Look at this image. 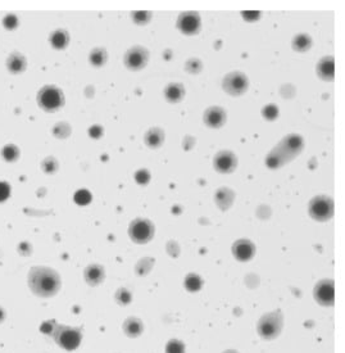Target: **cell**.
I'll list each match as a JSON object with an SVG mask.
<instances>
[{
	"mask_svg": "<svg viewBox=\"0 0 345 353\" xmlns=\"http://www.w3.org/2000/svg\"><path fill=\"white\" fill-rule=\"evenodd\" d=\"M29 288L35 295L41 298H50L59 292L62 279L54 269L47 266H34L27 276Z\"/></svg>",
	"mask_w": 345,
	"mask_h": 353,
	"instance_id": "6da1fadb",
	"label": "cell"
},
{
	"mask_svg": "<svg viewBox=\"0 0 345 353\" xmlns=\"http://www.w3.org/2000/svg\"><path fill=\"white\" fill-rule=\"evenodd\" d=\"M304 148L303 137L298 134H290L285 136L279 145L272 149V152L266 157V164L270 168L276 169L290 162L291 159L300 154Z\"/></svg>",
	"mask_w": 345,
	"mask_h": 353,
	"instance_id": "7a4b0ae2",
	"label": "cell"
},
{
	"mask_svg": "<svg viewBox=\"0 0 345 353\" xmlns=\"http://www.w3.org/2000/svg\"><path fill=\"white\" fill-rule=\"evenodd\" d=\"M282 325H284V316L281 311H273L259 318L257 324V331L261 338L266 340H272L280 335Z\"/></svg>",
	"mask_w": 345,
	"mask_h": 353,
	"instance_id": "3957f363",
	"label": "cell"
},
{
	"mask_svg": "<svg viewBox=\"0 0 345 353\" xmlns=\"http://www.w3.org/2000/svg\"><path fill=\"white\" fill-rule=\"evenodd\" d=\"M52 336L55 343L66 350H75L79 348L82 339L81 330L77 327H71L67 325H55Z\"/></svg>",
	"mask_w": 345,
	"mask_h": 353,
	"instance_id": "277c9868",
	"label": "cell"
},
{
	"mask_svg": "<svg viewBox=\"0 0 345 353\" xmlns=\"http://www.w3.org/2000/svg\"><path fill=\"white\" fill-rule=\"evenodd\" d=\"M38 104L45 112H55L64 105V94L54 85H47L39 90Z\"/></svg>",
	"mask_w": 345,
	"mask_h": 353,
	"instance_id": "5b68a950",
	"label": "cell"
},
{
	"mask_svg": "<svg viewBox=\"0 0 345 353\" xmlns=\"http://www.w3.org/2000/svg\"><path fill=\"white\" fill-rule=\"evenodd\" d=\"M308 213L316 221H328L333 216V201L327 196L314 197L308 205Z\"/></svg>",
	"mask_w": 345,
	"mask_h": 353,
	"instance_id": "8992f818",
	"label": "cell"
},
{
	"mask_svg": "<svg viewBox=\"0 0 345 353\" xmlns=\"http://www.w3.org/2000/svg\"><path fill=\"white\" fill-rule=\"evenodd\" d=\"M155 233L153 222L148 219L133 220L128 226V237L136 244H146L150 242Z\"/></svg>",
	"mask_w": 345,
	"mask_h": 353,
	"instance_id": "52a82bcc",
	"label": "cell"
},
{
	"mask_svg": "<svg viewBox=\"0 0 345 353\" xmlns=\"http://www.w3.org/2000/svg\"><path fill=\"white\" fill-rule=\"evenodd\" d=\"M222 88L229 95L240 96L249 88V80L245 73L240 72V71H234L225 76L224 81H222Z\"/></svg>",
	"mask_w": 345,
	"mask_h": 353,
	"instance_id": "ba28073f",
	"label": "cell"
},
{
	"mask_svg": "<svg viewBox=\"0 0 345 353\" xmlns=\"http://www.w3.org/2000/svg\"><path fill=\"white\" fill-rule=\"evenodd\" d=\"M149 52L145 48L135 45L130 48L123 56V63L131 71H139L148 64Z\"/></svg>",
	"mask_w": 345,
	"mask_h": 353,
	"instance_id": "9c48e42d",
	"label": "cell"
},
{
	"mask_svg": "<svg viewBox=\"0 0 345 353\" xmlns=\"http://www.w3.org/2000/svg\"><path fill=\"white\" fill-rule=\"evenodd\" d=\"M313 297L321 306H332L335 301V285L331 279H325L316 284L313 289Z\"/></svg>",
	"mask_w": 345,
	"mask_h": 353,
	"instance_id": "30bf717a",
	"label": "cell"
},
{
	"mask_svg": "<svg viewBox=\"0 0 345 353\" xmlns=\"http://www.w3.org/2000/svg\"><path fill=\"white\" fill-rule=\"evenodd\" d=\"M202 26L200 16L197 12H184L177 20V29L185 35H195Z\"/></svg>",
	"mask_w": 345,
	"mask_h": 353,
	"instance_id": "8fae6325",
	"label": "cell"
},
{
	"mask_svg": "<svg viewBox=\"0 0 345 353\" xmlns=\"http://www.w3.org/2000/svg\"><path fill=\"white\" fill-rule=\"evenodd\" d=\"M213 166L216 171L221 173L234 172L238 167V157L230 150H222L216 154Z\"/></svg>",
	"mask_w": 345,
	"mask_h": 353,
	"instance_id": "7c38bea8",
	"label": "cell"
},
{
	"mask_svg": "<svg viewBox=\"0 0 345 353\" xmlns=\"http://www.w3.org/2000/svg\"><path fill=\"white\" fill-rule=\"evenodd\" d=\"M203 121L208 127L211 128H220L226 123L227 113L222 107L218 105H212L204 112Z\"/></svg>",
	"mask_w": 345,
	"mask_h": 353,
	"instance_id": "4fadbf2b",
	"label": "cell"
},
{
	"mask_svg": "<svg viewBox=\"0 0 345 353\" xmlns=\"http://www.w3.org/2000/svg\"><path fill=\"white\" fill-rule=\"evenodd\" d=\"M232 254L240 262H248L254 257L255 245L249 239H239L232 244Z\"/></svg>",
	"mask_w": 345,
	"mask_h": 353,
	"instance_id": "5bb4252c",
	"label": "cell"
},
{
	"mask_svg": "<svg viewBox=\"0 0 345 353\" xmlns=\"http://www.w3.org/2000/svg\"><path fill=\"white\" fill-rule=\"evenodd\" d=\"M84 279L89 285L96 286L99 284H102L105 279V271L104 267L100 265H89L84 271Z\"/></svg>",
	"mask_w": 345,
	"mask_h": 353,
	"instance_id": "9a60e30c",
	"label": "cell"
},
{
	"mask_svg": "<svg viewBox=\"0 0 345 353\" xmlns=\"http://www.w3.org/2000/svg\"><path fill=\"white\" fill-rule=\"evenodd\" d=\"M317 75L325 81H332L335 77V59L332 56L323 57L317 64Z\"/></svg>",
	"mask_w": 345,
	"mask_h": 353,
	"instance_id": "2e32d148",
	"label": "cell"
},
{
	"mask_svg": "<svg viewBox=\"0 0 345 353\" xmlns=\"http://www.w3.org/2000/svg\"><path fill=\"white\" fill-rule=\"evenodd\" d=\"M165 134L160 127H151L144 135V143L151 149H157L164 143Z\"/></svg>",
	"mask_w": 345,
	"mask_h": 353,
	"instance_id": "e0dca14e",
	"label": "cell"
},
{
	"mask_svg": "<svg viewBox=\"0 0 345 353\" xmlns=\"http://www.w3.org/2000/svg\"><path fill=\"white\" fill-rule=\"evenodd\" d=\"M27 67V61L24 54L21 53H12L7 59V68L11 73H22Z\"/></svg>",
	"mask_w": 345,
	"mask_h": 353,
	"instance_id": "ac0fdd59",
	"label": "cell"
},
{
	"mask_svg": "<svg viewBox=\"0 0 345 353\" xmlns=\"http://www.w3.org/2000/svg\"><path fill=\"white\" fill-rule=\"evenodd\" d=\"M122 329H123V333L128 338H137L144 331V324H142V321L140 318L128 317L126 318L123 325H122Z\"/></svg>",
	"mask_w": 345,
	"mask_h": 353,
	"instance_id": "d6986e66",
	"label": "cell"
},
{
	"mask_svg": "<svg viewBox=\"0 0 345 353\" xmlns=\"http://www.w3.org/2000/svg\"><path fill=\"white\" fill-rule=\"evenodd\" d=\"M185 96V88L183 84L179 82H171L165 86L164 89V98L169 103H179L184 99Z\"/></svg>",
	"mask_w": 345,
	"mask_h": 353,
	"instance_id": "ffe728a7",
	"label": "cell"
},
{
	"mask_svg": "<svg viewBox=\"0 0 345 353\" xmlns=\"http://www.w3.org/2000/svg\"><path fill=\"white\" fill-rule=\"evenodd\" d=\"M234 198H235V194H234V192H232L230 188H221V189H218V192L216 193L215 202L221 210L227 211L231 207Z\"/></svg>",
	"mask_w": 345,
	"mask_h": 353,
	"instance_id": "44dd1931",
	"label": "cell"
},
{
	"mask_svg": "<svg viewBox=\"0 0 345 353\" xmlns=\"http://www.w3.org/2000/svg\"><path fill=\"white\" fill-rule=\"evenodd\" d=\"M49 40L53 48H55V49H64L68 45V43H70V35H68V32L66 30L58 29L50 35Z\"/></svg>",
	"mask_w": 345,
	"mask_h": 353,
	"instance_id": "7402d4cb",
	"label": "cell"
},
{
	"mask_svg": "<svg viewBox=\"0 0 345 353\" xmlns=\"http://www.w3.org/2000/svg\"><path fill=\"white\" fill-rule=\"evenodd\" d=\"M291 45H293V49L295 50V52L304 53L312 47V39H310V36L307 35V34H299V35H296L295 38L293 39Z\"/></svg>",
	"mask_w": 345,
	"mask_h": 353,
	"instance_id": "603a6c76",
	"label": "cell"
},
{
	"mask_svg": "<svg viewBox=\"0 0 345 353\" xmlns=\"http://www.w3.org/2000/svg\"><path fill=\"white\" fill-rule=\"evenodd\" d=\"M107 59V50L103 49V48H95V49L91 50L90 56H89V61H90V63L93 64L94 67H102V66H104Z\"/></svg>",
	"mask_w": 345,
	"mask_h": 353,
	"instance_id": "cb8c5ba5",
	"label": "cell"
},
{
	"mask_svg": "<svg viewBox=\"0 0 345 353\" xmlns=\"http://www.w3.org/2000/svg\"><path fill=\"white\" fill-rule=\"evenodd\" d=\"M185 288L188 289L189 292L195 293L198 290H200V288L203 286V280L202 277L197 274H189L185 279V283H184Z\"/></svg>",
	"mask_w": 345,
	"mask_h": 353,
	"instance_id": "d4e9b609",
	"label": "cell"
},
{
	"mask_svg": "<svg viewBox=\"0 0 345 353\" xmlns=\"http://www.w3.org/2000/svg\"><path fill=\"white\" fill-rule=\"evenodd\" d=\"M2 155L7 162H15L20 157V149L15 145V144H8L2 150Z\"/></svg>",
	"mask_w": 345,
	"mask_h": 353,
	"instance_id": "484cf974",
	"label": "cell"
},
{
	"mask_svg": "<svg viewBox=\"0 0 345 353\" xmlns=\"http://www.w3.org/2000/svg\"><path fill=\"white\" fill-rule=\"evenodd\" d=\"M71 126L67 122H58L53 128V134L58 139H67L71 135Z\"/></svg>",
	"mask_w": 345,
	"mask_h": 353,
	"instance_id": "4316f807",
	"label": "cell"
},
{
	"mask_svg": "<svg viewBox=\"0 0 345 353\" xmlns=\"http://www.w3.org/2000/svg\"><path fill=\"white\" fill-rule=\"evenodd\" d=\"M58 160L55 159L54 157H47L41 162V168H43L44 172L47 173H54L58 169Z\"/></svg>",
	"mask_w": 345,
	"mask_h": 353,
	"instance_id": "83f0119b",
	"label": "cell"
},
{
	"mask_svg": "<svg viewBox=\"0 0 345 353\" xmlns=\"http://www.w3.org/2000/svg\"><path fill=\"white\" fill-rule=\"evenodd\" d=\"M262 116H263L264 120L267 121L276 120V118L279 117V108H277L275 104L264 105L263 109H262Z\"/></svg>",
	"mask_w": 345,
	"mask_h": 353,
	"instance_id": "f1b7e54d",
	"label": "cell"
},
{
	"mask_svg": "<svg viewBox=\"0 0 345 353\" xmlns=\"http://www.w3.org/2000/svg\"><path fill=\"white\" fill-rule=\"evenodd\" d=\"M151 18V13L148 12V11H139V12H133L132 13V21L135 24L140 25V26H144L150 21Z\"/></svg>",
	"mask_w": 345,
	"mask_h": 353,
	"instance_id": "f546056e",
	"label": "cell"
},
{
	"mask_svg": "<svg viewBox=\"0 0 345 353\" xmlns=\"http://www.w3.org/2000/svg\"><path fill=\"white\" fill-rule=\"evenodd\" d=\"M165 353H185V345L181 340L172 339L165 345Z\"/></svg>",
	"mask_w": 345,
	"mask_h": 353,
	"instance_id": "4dcf8cb0",
	"label": "cell"
},
{
	"mask_svg": "<svg viewBox=\"0 0 345 353\" xmlns=\"http://www.w3.org/2000/svg\"><path fill=\"white\" fill-rule=\"evenodd\" d=\"M114 298H116V301L118 302L121 306H126V304H128L131 302V298H132V295H131V293L128 292L127 289L121 288L116 292Z\"/></svg>",
	"mask_w": 345,
	"mask_h": 353,
	"instance_id": "1f68e13d",
	"label": "cell"
},
{
	"mask_svg": "<svg viewBox=\"0 0 345 353\" xmlns=\"http://www.w3.org/2000/svg\"><path fill=\"white\" fill-rule=\"evenodd\" d=\"M75 202L80 206L89 205L91 202V194L90 192H87L86 189H81L75 194Z\"/></svg>",
	"mask_w": 345,
	"mask_h": 353,
	"instance_id": "d6a6232c",
	"label": "cell"
},
{
	"mask_svg": "<svg viewBox=\"0 0 345 353\" xmlns=\"http://www.w3.org/2000/svg\"><path fill=\"white\" fill-rule=\"evenodd\" d=\"M202 67H203V64H202V62L197 58L190 59V61L186 62L185 64V70L188 71L189 73H192V75L199 73L200 70H202Z\"/></svg>",
	"mask_w": 345,
	"mask_h": 353,
	"instance_id": "836d02e7",
	"label": "cell"
},
{
	"mask_svg": "<svg viewBox=\"0 0 345 353\" xmlns=\"http://www.w3.org/2000/svg\"><path fill=\"white\" fill-rule=\"evenodd\" d=\"M135 181H136L139 185H146L150 181V173H149L148 169L141 168L139 171H136L135 173Z\"/></svg>",
	"mask_w": 345,
	"mask_h": 353,
	"instance_id": "e575fe53",
	"label": "cell"
},
{
	"mask_svg": "<svg viewBox=\"0 0 345 353\" xmlns=\"http://www.w3.org/2000/svg\"><path fill=\"white\" fill-rule=\"evenodd\" d=\"M3 25L6 29L8 30H15L18 26V18L15 15H8L4 17Z\"/></svg>",
	"mask_w": 345,
	"mask_h": 353,
	"instance_id": "d590c367",
	"label": "cell"
},
{
	"mask_svg": "<svg viewBox=\"0 0 345 353\" xmlns=\"http://www.w3.org/2000/svg\"><path fill=\"white\" fill-rule=\"evenodd\" d=\"M55 325H57L55 324V321H45L40 326V330L44 334H47V335H52L55 329Z\"/></svg>",
	"mask_w": 345,
	"mask_h": 353,
	"instance_id": "8d00e7d4",
	"label": "cell"
},
{
	"mask_svg": "<svg viewBox=\"0 0 345 353\" xmlns=\"http://www.w3.org/2000/svg\"><path fill=\"white\" fill-rule=\"evenodd\" d=\"M9 194H11V187L7 183H0V202L8 199Z\"/></svg>",
	"mask_w": 345,
	"mask_h": 353,
	"instance_id": "74e56055",
	"label": "cell"
},
{
	"mask_svg": "<svg viewBox=\"0 0 345 353\" xmlns=\"http://www.w3.org/2000/svg\"><path fill=\"white\" fill-rule=\"evenodd\" d=\"M103 132H104V130H103L102 126L99 125H94L89 128V135H90V137H93V139H99V137L103 135Z\"/></svg>",
	"mask_w": 345,
	"mask_h": 353,
	"instance_id": "f35d334b",
	"label": "cell"
},
{
	"mask_svg": "<svg viewBox=\"0 0 345 353\" xmlns=\"http://www.w3.org/2000/svg\"><path fill=\"white\" fill-rule=\"evenodd\" d=\"M243 15V18L245 21H249V22H254V21L258 20L261 17V12H255V11H248V12H241Z\"/></svg>",
	"mask_w": 345,
	"mask_h": 353,
	"instance_id": "ab89813d",
	"label": "cell"
},
{
	"mask_svg": "<svg viewBox=\"0 0 345 353\" xmlns=\"http://www.w3.org/2000/svg\"><path fill=\"white\" fill-rule=\"evenodd\" d=\"M6 316H7L6 311H4V309L0 307V324H2V322H4V320H6Z\"/></svg>",
	"mask_w": 345,
	"mask_h": 353,
	"instance_id": "60d3db41",
	"label": "cell"
},
{
	"mask_svg": "<svg viewBox=\"0 0 345 353\" xmlns=\"http://www.w3.org/2000/svg\"><path fill=\"white\" fill-rule=\"evenodd\" d=\"M224 353H239L238 350H234V349H227V350H225Z\"/></svg>",
	"mask_w": 345,
	"mask_h": 353,
	"instance_id": "b9f144b4",
	"label": "cell"
}]
</instances>
